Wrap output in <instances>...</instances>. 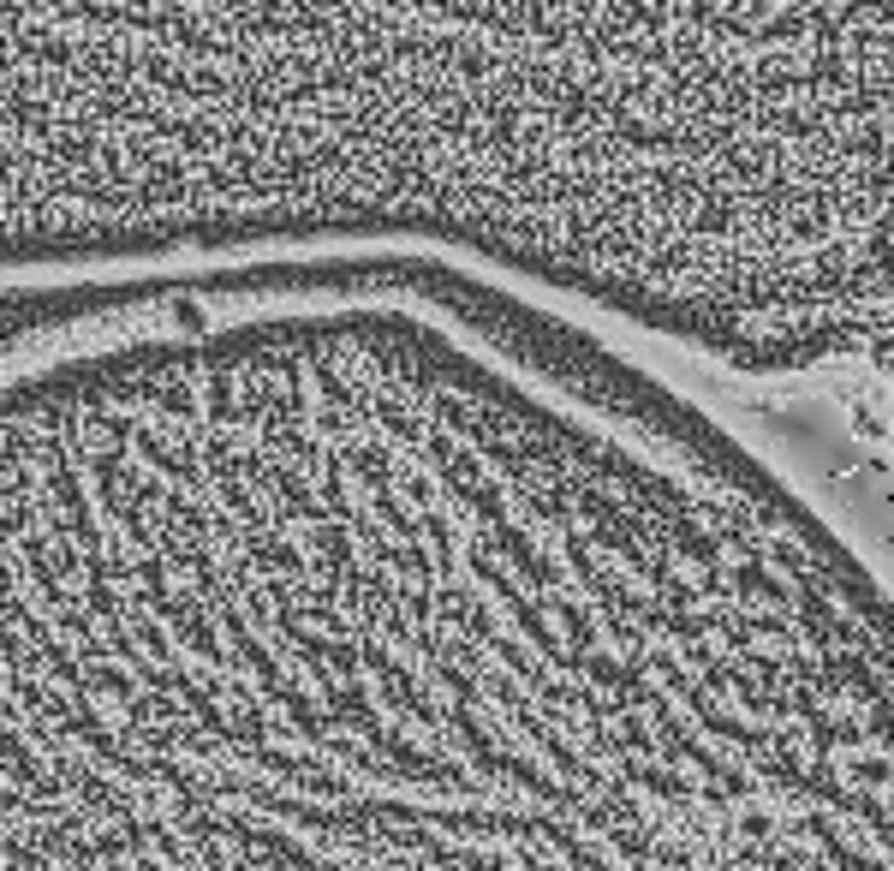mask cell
I'll return each mask as SVG.
<instances>
[{"label": "cell", "mask_w": 894, "mask_h": 871, "mask_svg": "<svg viewBox=\"0 0 894 871\" xmlns=\"http://www.w3.org/2000/svg\"><path fill=\"white\" fill-rule=\"evenodd\" d=\"M0 472L7 871H894V579L579 317L251 299Z\"/></svg>", "instance_id": "cell-1"}, {"label": "cell", "mask_w": 894, "mask_h": 871, "mask_svg": "<svg viewBox=\"0 0 894 871\" xmlns=\"http://www.w3.org/2000/svg\"><path fill=\"white\" fill-rule=\"evenodd\" d=\"M871 359H877V376H883V383L894 388V335L877 340V347H871Z\"/></svg>", "instance_id": "cell-2"}]
</instances>
